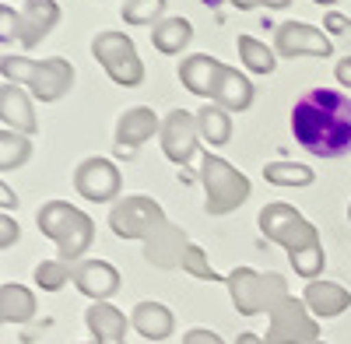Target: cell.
<instances>
[{
	"label": "cell",
	"mask_w": 351,
	"mask_h": 344,
	"mask_svg": "<svg viewBox=\"0 0 351 344\" xmlns=\"http://www.w3.org/2000/svg\"><path fill=\"white\" fill-rule=\"evenodd\" d=\"M221 60H215L211 53H190L183 56V64H180V81H183V88L190 95H200V99H211V81L218 74Z\"/></svg>",
	"instance_id": "22"
},
{
	"label": "cell",
	"mask_w": 351,
	"mask_h": 344,
	"mask_svg": "<svg viewBox=\"0 0 351 344\" xmlns=\"http://www.w3.org/2000/svg\"><path fill=\"white\" fill-rule=\"evenodd\" d=\"M313 4H319V8H330V4H337V0H313Z\"/></svg>",
	"instance_id": "40"
},
{
	"label": "cell",
	"mask_w": 351,
	"mask_h": 344,
	"mask_svg": "<svg viewBox=\"0 0 351 344\" xmlns=\"http://www.w3.org/2000/svg\"><path fill=\"white\" fill-rule=\"evenodd\" d=\"M32 278H36V288H43V292H60L64 284L74 278V267H71L67 260H60V256H56V260H39Z\"/></svg>",
	"instance_id": "29"
},
{
	"label": "cell",
	"mask_w": 351,
	"mask_h": 344,
	"mask_svg": "<svg viewBox=\"0 0 351 344\" xmlns=\"http://www.w3.org/2000/svg\"><path fill=\"white\" fill-rule=\"evenodd\" d=\"M130 327L144 337V341H169L176 330V317L172 309L155 302V299H144L130 309Z\"/></svg>",
	"instance_id": "21"
},
{
	"label": "cell",
	"mask_w": 351,
	"mask_h": 344,
	"mask_svg": "<svg viewBox=\"0 0 351 344\" xmlns=\"http://www.w3.org/2000/svg\"><path fill=\"white\" fill-rule=\"evenodd\" d=\"M165 208L148 193H127L109 208V228L120 239H148L165 225Z\"/></svg>",
	"instance_id": "7"
},
{
	"label": "cell",
	"mask_w": 351,
	"mask_h": 344,
	"mask_svg": "<svg viewBox=\"0 0 351 344\" xmlns=\"http://www.w3.org/2000/svg\"><path fill=\"white\" fill-rule=\"evenodd\" d=\"M28 158H32V137H25L18 130H0V172L21 169Z\"/></svg>",
	"instance_id": "28"
},
{
	"label": "cell",
	"mask_w": 351,
	"mask_h": 344,
	"mask_svg": "<svg viewBox=\"0 0 351 344\" xmlns=\"http://www.w3.org/2000/svg\"><path fill=\"white\" fill-rule=\"evenodd\" d=\"M334 77H337V84H341V88H348V92H351V56H341V60H337V67H334Z\"/></svg>",
	"instance_id": "37"
},
{
	"label": "cell",
	"mask_w": 351,
	"mask_h": 344,
	"mask_svg": "<svg viewBox=\"0 0 351 344\" xmlns=\"http://www.w3.org/2000/svg\"><path fill=\"white\" fill-rule=\"evenodd\" d=\"M190 278H197V281H221L225 284V274H218L215 271V264L208 260V253H204L197 243H190L186 246V253H183V264H180Z\"/></svg>",
	"instance_id": "31"
},
{
	"label": "cell",
	"mask_w": 351,
	"mask_h": 344,
	"mask_svg": "<svg viewBox=\"0 0 351 344\" xmlns=\"http://www.w3.org/2000/svg\"><path fill=\"white\" fill-rule=\"evenodd\" d=\"M120 14L127 25H152L155 28L165 18V0H127Z\"/></svg>",
	"instance_id": "30"
},
{
	"label": "cell",
	"mask_w": 351,
	"mask_h": 344,
	"mask_svg": "<svg viewBox=\"0 0 351 344\" xmlns=\"http://www.w3.org/2000/svg\"><path fill=\"white\" fill-rule=\"evenodd\" d=\"M18 39V11L0 4V42H14Z\"/></svg>",
	"instance_id": "33"
},
{
	"label": "cell",
	"mask_w": 351,
	"mask_h": 344,
	"mask_svg": "<svg viewBox=\"0 0 351 344\" xmlns=\"http://www.w3.org/2000/svg\"><path fill=\"white\" fill-rule=\"evenodd\" d=\"M267 344H313L319 341V320L309 312V306L295 295L281 299L271 312H267Z\"/></svg>",
	"instance_id": "9"
},
{
	"label": "cell",
	"mask_w": 351,
	"mask_h": 344,
	"mask_svg": "<svg viewBox=\"0 0 351 344\" xmlns=\"http://www.w3.org/2000/svg\"><path fill=\"white\" fill-rule=\"evenodd\" d=\"M186 246H190L186 228H183V225L165 221L155 236L144 239V260H148L152 267H158V271H176V267L183 264Z\"/></svg>",
	"instance_id": "14"
},
{
	"label": "cell",
	"mask_w": 351,
	"mask_h": 344,
	"mask_svg": "<svg viewBox=\"0 0 351 344\" xmlns=\"http://www.w3.org/2000/svg\"><path fill=\"white\" fill-rule=\"evenodd\" d=\"M263 180L274 183V186H313L316 183V172L302 162H267L263 165Z\"/></svg>",
	"instance_id": "27"
},
{
	"label": "cell",
	"mask_w": 351,
	"mask_h": 344,
	"mask_svg": "<svg viewBox=\"0 0 351 344\" xmlns=\"http://www.w3.org/2000/svg\"><path fill=\"white\" fill-rule=\"evenodd\" d=\"M313 344H327V341H324V337H319V341H313Z\"/></svg>",
	"instance_id": "41"
},
{
	"label": "cell",
	"mask_w": 351,
	"mask_h": 344,
	"mask_svg": "<svg viewBox=\"0 0 351 344\" xmlns=\"http://www.w3.org/2000/svg\"><path fill=\"white\" fill-rule=\"evenodd\" d=\"M324 32H327V36L351 32V18H348V14H337V11H330V14L324 18Z\"/></svg>",
	"instance_id": "35"
},
{
	"label": "cell",
	"mask_w": 351,
	"mask_h": 344,
	"mask_svg": "<svg viewBox=\"0 0 351 344\" xmlns=\"http://www.w3.org/2000/svg\"><path fill=\"white\" fill-rule=\"evenodd\" d=\"M0 74L11 84L39 99V102H60L74 88V64L64 56H46V60H32V56H0Z\"/></svg>",
	"instance_id": "2"
},
{
	"label": "cell",
	"mask_w": 351,
	"mask_h": 344,
	"mask_svg": "<svg viewBox=\"0 0 351 344\" xmlns=\"http://www.w3.org/2000/svg\"><path fill=\"white\" fill-rule=\"evenodd\" d=\"M302 302L309 306V312L316 320H334L341 317L344 309H351V292L337 281H327V278H316L302 288Z\"/></svg>",
	"instance_id": "19"
},
{
	"label": "cell",
	"mask_w": 351,
	"mask_h": 344,
	"mask_svg": "<svg viewBox=\"0 0 351 344\" xmlns=\"http://www.w3.org/2000/svg\"><path fill=\"white\" fill-rule=\"evenodd\" d=\"M236 344H267V341H263L260 334H250V330H246V334H239V337H236Z\"/></svg>",
	"instance_id": "39"
},
{
	"label": "cell",
	"mask_w": 351,
	"mask_h": 344,
	"mask_svg": "<svg viewBox=\"0 0 351 344\" xmlns=\"http://www.w3.org/2000/svg\"><path fill=\"white\" fill-rule=\"evenodd\" d=\"M0 123H4L8 130L25 134V137H32L39 130L32 95H28L21 84H11V81L0 84Z\"/></svg>",
	"instance_id": "18"
},
{
	"label": "cell",
	"mask_w": 351,
	"mask_h": 344,
	"mask_svg": "<svg viewBox=\"0 0 351 344\" xmlns=\"http://www.w3.org/2000/svg\"><path fill=\"white\" fill-rule=\"evenodd\" d=\"M291 134L316 158H344L351 151V95L309 88L291 106Z\"/></svg>",
	"instance_id": "1"
},
{
	"label": "cell",
	"mask_w": 351,
	"mask_h": 344,
	"mask_svg": "<svg viewBox=\"0 0 351 344\" xmlns=\"http://www.w3.org/2000/svg\"><path fill=\"white\" fill-rule=\"evenodd\" d=\"M236 49H239V60H243V67H246L250 74H271V71L278 67L274 46L260 42V39H253V36H239V39H236Z\"/></svg>",
	"instance_id": "26"
},
{
	"label": "cell",
	"mask_w": 351,
	"mask_h": 344,
	"mask_svg": "<svg viewBox=\"0 0 351 344\" xmlns=\"http://www.w3.org/2000/svg\"><path fill=\"white\" fill-rule=\"evenodd\" d=\"M256 225H260L263 239L278 243L288 256H299V253H306L313 246H324V243H319L316 225L302 211L285 204V200H271V204H263L260 214H256Z\"/></svg>",
	"instance_id": "6"
},
{
	"label": "cell",
	"mask_w": 351,
	"mask_h": 344,
	"mask_svg": "<svg viewBox=\"0 0 351 344\" xmlns=\"http://www.w3.org/2000/svg\"><path fill=\"white\" fill-rule=\"evenodd\" d=\"M253 81L239 71V67H228L221 64L215 81H211V102L228 109V112H246L253 106Z\"/></svg>",
	"instance_id": "17"
},
{
	"label": "cell",
	"mask_w": 351,
	"mask_h": 344,
	"mask_svg": "<svg viewBox=\"0 0 351 344\" xmlns=\"http://www.w3.org/2000/svg\"><path fill=\"white\" fill-rule=\"evenodd\" d=\"M183 344H225V341L215 330H208V327H190L183 334Z\"/></svg>",
	"instance_id": "34"
},
{
	"label": "cell",
	"mask_w": 351,
	"mask_h": 344,
	"mask_svg": "<svg viewBox=\"0 0 351 344\" xmlns=\"http://www.w3.org/2000/svg\"><path fill=\"white\" fill-rule=\"evenodd\" d=\"M193 39V25L186 18H162L155 28H152V46L165 56H176L183 53Z\"/></svg>",
	"instance_id": "25"
},
{
	"label": "cell",
	"mask_w": 351,
	"mask_h": 344,
	"mask_svg": "<svg viewBox=\"0 0 351 344\" xmlns=\"http://www.w3.org/2000/svg\"><path fill=\"white\" fill-rule=\"evenodd\" d=\"M36 317V292L25 288L18 281H8L0 284V327H18V323H28Z\"/></svg>",
	"instance_id": "23"
},
{
	"label": "cell",
	"mask_w": 351,
	"mask_h": 344,
	"mask_svg": "<svg viewBox=\"0 0 351 344\" xmlns=\"http://www.w3.org/2000/svg\"><path fill=\"white\" fill-rule=\"evenodd\" d=\"M74 288L81 295H88L92 302H112V295L120 292V271H116L109 260H81L74 264Z\"/></svg>",
	"instance_id": "13"
},
{
	"label": "cell",
	"mask_w": 351,
	"mask_h": 344,
	"mask_svg": "<svg viewBox=\"0 0 351 344\" xmlns=\"http://www.w3.org/2000/svg\"><path fill=\"white\" fill-rule=\"evenodd\" d=\"M158 140H162V151L172 165L186 169L197 151H200V130H197V112H186V109H172L169 116L162 120V130H158Z\"/></svg>",
	"instance_id": "11"
},
{
	"label": "cell",
	"mask_w": 351,
	"mask_h": 344,
	"mask_svg": "<svg viewBox=\"0 0 351 344\" xmlns=\"http://www.w3.org/2000/svg\"><path fill=\"white\" fill-rule=\"evenodd\" d=\"M36 225L39 232L56 243V249H60V260H81V256L92 249L95 243V221L92 214H84L81 208L67 204V200H46V204L39 208L36 214Z\"/></svg>",
	"instance_id": "3"
},
{
	"label": "cell",
	"mask_w": 351,
	"mask_h": 344,
	"mask_svg": "<svg viewBox=\"0 0 351 344\" xmlns=\"http://www.w3.org/2000/svg\"><path fill=\"white\" fill-rule=\"evenodd\" d=\"M158 130H162V120L155 116V109L130 106V109L120 112V120H116V148H120L123 155L137 151L141 145H148Z\"/></svg>",
	"instance_id": "16"
},
{
	"label": "cell",
	"mask_w": 351,
	"mask_h": 344,
	"mask_svg": "<svg viewBox=\"0 0 351 344\" xmlns=\"http://www.w3.org/2000/svg\"><path fill=\"white\" fill-rule=\"evenodd\" d=\"M348 218H351V204H348Z\"/></svg>",
	"instance_id": "42"
},
{
	"label": "cell",
	"mask_w": 351,
	"mask_h": 344,
	"mask_svg": "<svg viewBox=\"0 0 351 344\" xmlns=\"http://www.w3.org/2000/svg\"><path fill=\"white\" fill-rule=\"evenodd\" d=\"M74 190H77V197L88 200V204H116V200H120V190H123L120 165H116L112 158H102V155H92V158L77 162Z\"/></svg>",
	"instance_id": "10"
},
{
	"label": "cell",
	"mask_w": 351,
	"mask_h": 344,
	"mask_svg": "<svg viewBox=\"0 0 351 344\" xmlns=\"http://www.w3.org/2000/svg\"><path fill=\"white\" fill-rule=\"evenodd\" d=\"M18 208V193L14 186H8L4 180H0V211H14Z\"/></svg>",
	"instance_id": "38"
},
{
	"label": "cell",
	"mask_w": 351,
	"mask_h": 344,
	"mask_svg": "<svg viewBox=\"0 0 351 344\" xmlns=\"http://www.w3.org/2000/svg\"><path fill=\"white\" fill-rule=\"evenodd\" d=\"M225 288L228 299L236 306L239 317H260V312H271L281 299H288V281L278 271L260 274L253 267H232L225 274Z\"/></svg>",
	"instance_id": "5"
},
{
	"label": "cell",
	"mask_w": 351,
	"mask_h": 344,
	"mask_svg": "<svg viewBox=\"0 0 351 344\" xmlns=\"http://www.w3.org/2000/svg\"><path fill=\"white\" fill-rule=\"evenodd\" d=\"M60 21V4L56 0H25L18 11V42L25 49H36Z\"/></svg>",
	"instance_id": "15"
},
{
	"label": "cell",
	"mask_w": 351,
	"mask_h": 344,
	"mask_svg": "<svg viewBox=\"0 0 351 344\" xmlns=\"http://www.w3.org/2000/svg\"><path fill=\"white\" fill-rule=\"evenodd\" d=\"M291 0H232V8H239V11H253V8H267V11H281L288 8Z\"/></svg>",
	"instance_id": "36"
},
{
	"label": "cell",
	"mask_w": 351,
	"mask_h": 344,
	"mask_svg": "<svg viewBox=\"0 0 351 344\" xmlns=\"http://www.w3.org/2000/svg\"><path fill=\"white\" fill-rule=\"evenodd\" d=\"M197 130H200V140L211 148H225L232 140V112L208 102L197 109Z\"/></svg>",
	"instance_id": "24"
},
{
	"label": "cell",
	"mask_w": 351,
	"mask_h": 344,
	"mask_svg": "<svg viewBox=\"0 0 351 344\" xmlns=\"http://www.w3.org/2000/svg\"><path fill=\"white\" fill-rule=\"evenodd\" d=\"M127 323L130 317L112 302H92L84 309V327L95 337V344H127Z\"/></svg>",
	"instance_id": "20"
},
{
	"label": "cell",
	"mask_w": 351,
	"mask_h": 344,
	"mask_svg": "<svg viewBox=\"0 0 351 344\" xmlns=\"http://www.w3.org/2000/svg\"><path fill=\"white\" fill-rule=\"evenodd\" d=\"M197 180L204 186V211L221 218V214H232V211H239L250 193H253V183L243 169H236L228 158L215 155L211 148L200 155V172H197Z\"/></svg>",
	"instance_id": "4"
},
{
	"label": "cell",
	"mask_w": 351,
	"mask_h": 344,
	"mask_svg": "<svg viewBox=\"0 0 351 344\" xmlns=\"http://www.w3.org/2000/svg\"><path fill=\"white\" fill-rule=\"evenodd\" d=\"M92 56L120 88H137L144 81V60L127 32H99L92 39Z\"/></svg>",
	"instance_id": "8"
},
{
	"label": "cell",
	"mask_w": 351,
	"mask_h": 344,
	"mask_svg": "<svg viewBox=\"0 0 351 344\" xmlns=\"http://www.w3.org/2000/svg\"><path fill=\"white\" fill-rule=\"evenodd\" d=\"M274 53L288 56V60H295V56H330L334 42H330V36L324 32V28H316V25L285 21L274 32Z\"/></svg>",
	"instance_id": "12"
},
{
	"label": "cell",
	"mask_w": 351,
	"mask_h": 344,
	"mask_svg": "<svg viewBox=\"0 0 351 344\" xmlns=\"http://www.w3.org/2000/svg\"><path fill=\"white\" fill-rule=\"evenodd\" d=\"M18 239H21V225L8 211H0V249H11Z\"/></svg>",
	"instance_id": "32"
}]
</instances>
